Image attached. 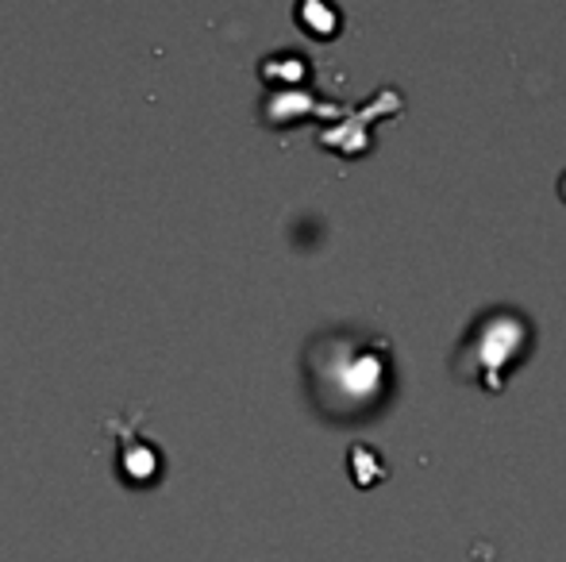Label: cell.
<instances>
[{
    "instance_id": "obj_1",
    "label": "cell",
    "mask_w": 566,
    "mask_h": 562,
    "mask_svg": "<svg viewBox=\"0 0 566 562\" xmlns=\"http://www.w3.org/2000/svg\"><path fill=\"white\" fill-rule=\"evenodd\" d=\"M305 385L328 421H370L394 397V351L374 331L328 328L305 347Z\"/></svg>"
},
{
    "instance_id": "obj_2",
    "label": "cell",
    "mask_w": 566,
    "mask_h": 562,
    "mask_svg": "<svg viewBox=\"0 0 566 562\" xmlns=\"http://www.w3.org/2000/svg\"><path fill=\"white\" fill-rule=\"evenodd\" d=\"M536 347V320L521 305H490L470 320L451 354V370L485 393H501Z\"/></svg>"
},
{
    "instance_id": "obj_3",
    "label": "cell",
    "mask_w": 566,
    "mask_h": 562,
    "mask_svg": "<svg viewBox=\"0 0 566 562\" xmlns=\"http://www.w3.org/2000/svg\"><path fill=\"white\" fill-rule=\"evenodd\" d=\"M119 474L124 481L132 486H147L163 474V450L150 447V443H139L135 435V421L127 424V435H124V450H119Z\"/></svg>"
},
{
    "instance_id": "obj_4",
    "label": "cell",
    "mask_w": 566,
    "mask_h": 562,
    "mask_svg": "<svg viewBox=\"0 0 566 562\" xmlns=\"http://www.w3.org/2000/svg\"><path fill=\"white\" fill-rule=\"evenodd\" d=\"M347 458H350V478H355L358 486H374V481H381L389 474L386 458H381L370 443H350Z\"/></svg>"
},
{
    "instance_id": "obj_5",
    "label": "cell",
    "mask_w": 566,
    "mask_h": 562,
    "mask_svg": "<svg viewBox=\"0 0 566 562\" xmlns=\"http://www.w3.org/2000/svg\"><path fill=\"white\" fill-rule=\"evenodd\" d=\"M297 20L308 28V35L332 39V35L339 31V8L321 4V0H308V4H301V8H297Z\"/></svg>"
},
{
    "instance_id": "obj_6",
    "label": "cell",
    "mask_w": 566,
    "mask_h": 562,
    "mask_svg": "<svg viewBox=\"0 0 566 562\" xmlns=\"http://www.w3.org/2000/svg\"><path fill=\"white\" fill-rule=\"evenodd\" d=\"M559 193H563V201H566V170H563V178H559Z\"/></svg>"
}]
</instances>
